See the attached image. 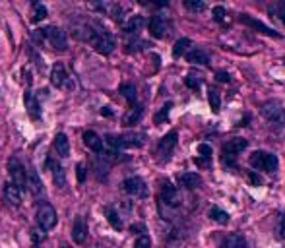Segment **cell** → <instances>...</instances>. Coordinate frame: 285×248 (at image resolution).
Listing matches in <instances>:
<instances>
[{
  "label": "cell",
  "mask_w": 285,
  "mask_h": 248,
  "mask_svg": "<svg viewBox=\"0 0 285 248\" xmlns=\"http://www.w3.org/2000/svg\"><path fill=\"white\" fill-rule=\"evenodd\" d=\"M76 175H78L80 182H84V180H86V167H84V165H78V167H76Z\"/></svg>",
  "instance_id": "41"
},
{
  "label": "cell",
  "mask_w": 285,
  "mask_h": 248,
  "mask_svg": "<svg viewBox=\"0 0 285 248\" xmlns=\"http://www.w3.org/2000/svg\"><path fill=\"white\" fill-rule=\"evenodd\" d=\"M179 184L192 190V188H198L202 184V177L198 173H182V175H179Z\"/></svg>",
  "instance_id": "22"
},
{
  "label": "cell",
  "mask_w": 285,
  "mask_h": 248,
  "mask_svg": "<svg viewBox=\"0 0 285 248\" xmlns=\"http://www.w3.org/2000/svg\"><path fill=\"white\" fill-rule=\"evenodd\" d=\"M276 233H277V239H279V240L285 239V213H279V215H277V229H276Z\"/></svg>",
  "instance_id": "36"
},
{
  "label": "cell",
  "mask_w": 285,
  "mask_h": 248,
  "mask_svg": "<svg viewBox=\"0 0 285 248\" xmlns=\"http://www.w3.org/2000/svg\"><path fill=\"white\" fill-rule=\"evenodd\" d=\"M144 26H146L144 16H132V18L126 22V26H124V33H126V35H138Z\"/></svg>",
  "instance_id": "20"
},
{
  "label": "cell",
  "mask_w": 285,
  "mask_h": 248,
  "mask_svg": "<svg viewBox=\"0 0 285 248\" xmlns=\"http://www.w3.org/2000/svg\"><path fill=\"white\" fill-rule=\"evenodd\" d=\"M142 115H144V109L142 107H132L128 113L124 115V118H122V122L126 124V126H134V124L140 122V118H142Z\"/></svg>",
  "instance_id": "25"
},
{
  "label": "cell",
  "mask_w": 285,
  "mask_h": 248,
  "mask_svg": "<svg viewBox=\"0 0 285 248\" xmlns=\"http://www.w3.org/2000/svg\"><path fill=\"white\" fill-rule=\"evenodd\" d=\"M45 165H47V169H49V171L52 173L54 186H56V188H64V186H66V173H64V169L61 167V163H59V161H54V159H51V157H47Z\"/></svg>",
  "instance_id": "13"
},
{
  "label": "cell",
  "mask_w": 285,
  "mask_h": 248,
  "mask_svg": "<svg viewBox=\"0 0 285 248\" xmlns=\"http://www.w3.org/2000/svg\"><path fill=\"white\" fill-rule=\"evenodd\" d=\"M4 198L12 205H20L22 204V190L12 184V182H8V184H4Z\"/></svg>",
  "instance_id": "23"
},
{
  "label": "cell",
  "mask_w": 285,
  "mask_h": 248,
  "mask_svg": "<svg viewBox=\"0 0 285 248\" xmlns=\"http://www.w3.org/2000/svg\"><path fill=\"white\" fill-rule=\"evenodd\" d=\"M244 24V26H249V27H252V29H256L258 33H264V35H268V37H276V39H279V33L277 31H274L272 27H268V26H264L262 22H258V19H254L252 16H249V14H242L241 18H239Z\"/></svg>",
  "instance_id": "14"
},
{
  "label": "cell",
  "mask_w": 285,
  "mask_h": 248,
  "mask_svg": "<svg viewBox=\"0 0 285 248\" xmlns=\"http://www.w3.org/2000/svg\"><path fill=\"white\" fill-rule=\"evenodd\" d=\"M146 134L142 132H126L122 136H117V142H119V150L124 148H142L146 143Z\"/></svg>",
  "instance_id": "12"
},
{
  "label": "cell",
  "mask_w": 285,
  "mask_h": 248,
  "mask_svg": "<svg viewBox=\"0 0 285 248\" xmlns=\"http://www.w3.org/2000/svg\"><path fill=\"white\" fill-rule=\"evenodd\" d=\"M177 142H179V134L171 130V132L163 136L159 143H157V150H156V155H157V161L159 163H165V161H169V157L173 155L175 148H177Z\"/></svg>",
  "instance_id": "6"
},
{
  "label": "cell",
  "mask_w": 285,
  "mask_h": 248,
  "mask_svg": "<svg viewBox=\"0 0 285 248\" xmlns=\"http://www.w3.org/2000/svg\"><path fill=\"white\" fill-rule=\"evenodd\" d=\"M260 113H262V116H264L268 122L274 124V126H285V109L277 99L264 101V103L260 105Z\"/></svg>",
  "instance_id": "4"
},
{
  "label": "cell",
  "mask_w": 285,
  "mask_h": 248,
  "mask_svg": "<svg viewBox=\"0 0 285 248\" xmlns=\"http://www.w3.org/2000/svg\"><path fill=\"white\" fill-rule=\"evenodd\" d=\"M246 148H249V140H244V138H233V140L225 142L221 146V163L225 167H235L239 153H242Z\"/></svg>",
  "instance_id": "2"
},
{
  "label": "cell",
  "mask_w": 285,
  "mask_h": 248,
  "mask_svg": "<svg viewBox=\"0 0 285 248\" xmlns=\"http://www.w3.org/2000/svg\"><path fill=\"white\" fill-rule=\"evenodd\" d=\"M184 84H186L190 89H198L200 86H202V74H194V72H190L188 76L184 78Z\"/></svg>",
  "instance_id": "33"
},
{
  "label": "cell",
  "mask_w": 285,
  "mask_h": 248,
  "mask_svg": "<svg viewBox=\"0 0 285 248\" xmlns=\"http://www.w3.org/2000/svg\"><path fill=\"white\" fill-rule=\"evenodd\" d=\"M26 107H27V113L31 118L35 120H39L41 118V109H39V103H37V97H31V93H27L26 95Z\"/></svg>",
  "instance_id": "26"
},
{
  "label": "cell",
  "mask_w": 285,
  "mask_h": 248,
  "mask_svg": "<svg viewBox=\"0 0 285 248\" xmlns=\"http://www.w3.org/2000/svg\"><path fill=\"white\" fill-rule=\"evenodd\" d=\"M134 248H151V239L147 235H140L134 242Z\"/></svg>",
  "instance_id": "37"
},
{
  "label": "cell",
  "mask_w": 285,
  "mask_h": 248,
  "mask_svg": "<svg viewBox=\"0 0 285 248\" xmlns=\"http://www.w3.org/2000/svg\"><path fill=\"white\" fill-rule=\"evenodd\" d=\"M8 171H10V177H12V184L17 186L20 190H22V188H26L27 173H26L24 163L17 159V157H12V159L8 161Z\"/></svg>",
  "instance_id": "10"
},
{
  "label": "cell",
  "mask_w": 285,
  "mask_h": 248,
  "mask_svg": "<svg viewBox=\"0 0 285 248\" xmlns=\"http://www.w3.org/2000/svg\"><path fill=\"white\" fill-rule=\"evenodd\" d=\"M210 217H212L216 223H219V225H227L229 219H231V217H229V213L223 212L221 208H212V210H210Z\"/></svg>",
  "instance_id": "28"
},
{
  "label": "cell",
  "mask_w": 285,
  "mask_h": 248,
  "mask_svg": "<svg viewBox=\"0 0 285 248\" xmlns=\"http://www.w3.org/2000/svg\"><path fill=\"white\" fill-rule=\"evenodd\" d=\"M87 41L93 45V49L97 53L105 54V56L111 54L112 51H115V47H117L115 37H112L107 29H103V27H99V26H89V39H87Z\"/></svg>",
  "instance_id": "1"
},
{
  "label": "cell",
  "mask_w": 285,
  "mask_h": 248,
  "mask_svg": "<svg viewBox=\"0 0 285 248\" xmlns=\"http://www.w3.org/2000/svg\"><path fill=\"white\" fill-rule=\"evenodd\" d=\"M212 16H214V19H216V22H223L225 16H227V12H225L223 6H216V8L212 10Z\"/></svg>",
  "instance_id": "39"
},
{
  "label": "cell",
  "mask_w": 285,
  "mask_h": 248,
  "mask_svg": "<svg viewBox=\"0 0 285 248\" xmlns=\"http://www.w3.org/2000/svg\"><path fill=\"white\" fill-rule=\"evenodd\" d=\"M249 163H251L252 169L264 171V173H276L277 167H279L277 155L268 153V151H254L251 157H249Z\"/></svg>",
  "instance_id": "3"
},
{
  "label": "cell",
  "mask_w": 285,
  "mask_h": 248,
  "mask_svg": "<svg viewBox=\"0 0 285 248\" xmlns=\"http://www.w3.org/2000/svg\"><path fill=\"white\" fill-rule=\"evenodd\" d=\"M249 178H251V182H252L254 186H262V184H264V180H262V177H260V175H256L254 171H251V173H249Z\"/></svg>",
  "instance_id": "40"
},
{
  "label": "cell",
  "mask_w": 285,
  "mask_h": 248,
  "mask_svg": "<svg viewBox=\"0 0 285 248\" xmlns=\"http://www.w3.org/2000/svg\"><path fill=\"white\" fill-rule=\"evenodd\" d=\"M207 101H210L212 111H214V113H219V109H221V95H219L217 89H210V91H207Z\"/></svg>",
  "instance_id": "31"
},
{
  "label": "cell",
  "mask_w": 285,
  "mask_h": 248,
  "mask_svg": "<svg viewBox=\"0 0 285 248\" xmlns=\"http://www.w3.org/2000/svg\"><path fill=\"white\" fill-rule=\"evenodd\" d=\"M221 248H246V240L239 233H231L223 239Z\"/></svg>",
  "instance_id": "24"
},
{
  "label": "cell",
  "mask_w": 285,
  "mask_h": 248,
  "mask_svg": "<svg viewBox=\"0 0 285 248\" xmlns=\"http://www.w3.org/2000/svg\"><path fill=\"white\" fill-rule=\"evenodd\" d=\"M87 239V223L84 217H76L74 227H72V240L76 244H84Z\"/></svg>",
  "instance_id": "17"
},
{
  "label": "cell",
  "mask_w": 285,
  "mask_h": 248,
  "mask_svg": "<svg viewBox=\"0 0 285 248\" xmlns=\"http://www.w3.org/2000/svg\"><path fill=\"white\" fill-rule=\"evenodd\" d=\"M194 163H196L198 167H207L212 161H210V159H202V157H194Z\"/></svg>",
  "instance_id": "44"
},
{
  "label": "cell",
  "mask_w": 285,
  "mask_h": 248,
  "mask_svg": "<svg viewBox=\"0 0 285 248\" xmlns=\"http://www.w3.org/2000/svg\"><path fill=\"white\" fill-rule=\"evenodd\" d=\"M184 8H188L190 12H204L206 10V2H202V0H184Z\"/></svg>",
  "instance_id": "35"
},
{
  "label": "cell",
  "mask_w": 285,
  "mask_h": 248,
  "mask_svg": "<svg viewBox=\"0 0 285 248\" xmlns=\"http://www.w3.org/2000/svg\"><path fill=\"white\" fill-rule=\"evenodd\" d=\"M37 223L43 231H51L54 225H56V212L49 202H43L39 204V210H37Z\"/></svg>",
  "instance_id": "8"
},
{
  "label": "cell",
  "mask_w": 285,
  "mask_h": 248,
  "mask_svg": "<svg viewBox=\"0 0 285 248\" xmlns=\"http://www.w3.org/2000/svg\"><path fill=\"white\" fill-rule=\"evenodd\" d=\"M190 45H192V41H190V39H186V37L179 39V41L175 43V47H173V56H175V58H179V56H182V54H186V51H188Z\"/></svg>",
  "instance_id": "30"
},
{
  "label": "cell",
  "mask_w": 285,
  "mask_h": 248,
  "mask_svg": "<svg viewBox=\"0 0 285 248\" xmlns=\"http://www.w3.org/2000/svg\"><path fill=\"white\" fill-rule=\"evenodd\" d=\"M47 8H45L43 4H35V10H33V16H31V22L33 24H39V22H43L47 18Z\"/></svg>",
  "instance_id": "34"
},
{
  "label": "cell",
  "mask_w": 285,
  "mask_h": 248,
  "mask_svg": "<svg viewBox=\"0 0 285 248\" xmlns=\"http://www.w3.org/2000/svg\"><path fill=\"white\" fill-rule=\"evenodd\" d=\"M29 186V190H31V196L33 198H43L45 196V186L43 182H41V178H39V173L35 171V169H31L29 173H27V184Z\"/></svg>",
  "instance_id": "16"
},
{
  "label": "cell",
  "mask_w": 285,
  "mask_h": 248,
  "mask_svg": "<svg viewBox=\"0 0 285 248\" xmlns=\"http://www.w3.org/2000/svg\"><path fill=\"white\" fill-rule=\"evenodd\" d=\"M216 78L219 81H229L231 80V76H229V74H227V72H217L216 74Z\"/></svg>",
  "instance_id": "43"
},
{
  "label": "cell",
  "mask_w": 285,
  "mask_h": 248,
  "mask_svg": "<svg viewBox=\"0 0 285 248\" xmlns=\"http://www.w3.org/2000/svg\"><path fill=\"white\" fill-rule=\"evenodd\" d=\"M159 200H161V205L165 208H171V210H177V208H181V192L177 190V186H173L169 180H165L163 186H161V196H159Z\"/></svg>",
  "instance_id": "7"
},
{
  "label": "cell",
  "mask_w": 285,
  "mask_h": 248,
  "mask_svg": "<svg viewBox=\"0 0 285 248\" xmlns=\"http://www.w3.org/2000/svg\"><path fill=\"white\" fill-rule=\"evenodd\" d=\"M105 215H107V221L111 223L112 229L122 231V227H124V225H122V221H121V215L115 212L112 208H107V210H105Z\"/></svg>",
  "instance_id": "29"
},
{
  "label": "cell",
  "mask_w": 285,
  "mask_h": 248,
  "mask_svg": "<svg viewBox=\"0 0 285 248\" xmlns=\"http://www.w3.org/2000/svg\"><path fill=\"white\" fill-rule=\"evenodd\" d=\"M54 150L61 157H70V142L66 134H56L54 136Z\"/></svg>",
  "instance_id": "21"
},
{
  "label": "cell",
  "mask_w": 285,
  "mask_h": 248,
  "mask_svg": "<svg viewBox=\"0 0 285 248\" xmlns=\"http://www.w3.org/2000/svg\"><path fill=\"white\" fill-rule=\"evenodd\" d=\"M149 33L156 37V39H165L167 35V29H169V24H167V19L163 16H154V18L149 19Z\"/></svg>",
  "instance_id": "15"
},
{
  "label": "cell",
  "mask_w": 285,
  "mask_h": 248,
  "mask_svg": "<svg viewBox=\"0 0 285 248\" xmlns=\"http://www.w3.org/2000/svg\"><path fill=\"white\" fill-rule=\"evenodd\" d=\"M35 37L37 39H47L56 51H66L68 49V39H66V33L62 31L61 27L49 26L45 27V29H37Z\"/></svg>",
  "instance_id": "5"
},
{
  "label": "cell",
  "mask_w": 285,
  "mask_h": 248,
  "mask_svg": "<svg viewBox=\"0 0 285 248\" xmlns=\"http://www.w3.org/2000/svg\"><path fill=\"white\" fill-rule=\"evenodd\" d=\"M61 248H70V246H68V244H64V246H61Z\"/></svg>",
  "instance_id": "47"
},
{
  "label": "cell",
  "mask_w": 285,
  "mask_h": 248,
  "mask_svg": "<svg viewBox=\"0 0 285 248\" xmlns=\"http://www.w3.org/2000/svg\"><path fill=\"white\" fill-rule=\"evenodd\" d=\"M101 115H103V116H112V111H109V107H103Z\"/></svg>",
  "instance_id": "46"
},
{
  "label": "cell",
  "mask_w": 285,
  "mask_h": 248,
  "mask_svg": "<svg viewBox=\"0 0 285 248\" xmlns=\"http://www.w3.org/2000/svg\"><path fill=\"white\" fill-rule=\"evenodd\" d=\"M186 60L190 64H200V66H207L210 64V54L204 49H192L190 53H186Z\"/></svg>",
  "instance_id": "19"
},
{
  "label": "cell",
  "mask_w": 285,
  "mask_h": 248,
  "mask_svg": "<svg viewBox=\"0 0 285 248\" xmlns=\"http://www.w3.org/2000/svg\"><path fill=\"white\" fill-rule=\"evenodd\" d=\"M279 18H281V22L285 24V4H281V8H279Z\"/></svg>",
  "instance_id": "45"
},
{
  "label": "cell",
  "mask_w": 285,
  "mask_h": 248,
  "mask_svg": "<svg viewBox=\"0 0 285 248\" xmlns=\"http://www.w3.org/2000/svg\"><path fill=\"white\" fill-rule=\"evenodd\" d=\"M84 143H86L93 153H97V155L103 153V140H101L93 130H86V132H84Z\"/></svg>",
  "instance_id": "18"
},
{
  "label": "cell",
  "mask_w": 285,
  "mask_h": 248,
  "mask_svg": "<svg viewBox=\"0 0 285 248\" xmlns=\"http://www.w3.org/2000/svg\"><path fill=\"white\" fill-rule=\"evenodd\" d=\"M122 190L130 196H136V198H146L147 196V184L144 178L140 177H130L122 182Z\"/></svg>",
  "instance_id": "11"
},
{
  "label": "cell",
  "mask_w": 285,
  "mask_h": 248,
  "mask_svg": "<svg viewBox=\"0 0 285 248\" xmlns=\"http://www.w3.org/2000/svg\"><path fill=\"white\" fill-rule=\"evenodd\" d=\"M171 109H173V103H171V101H169V103H165V105L161 107V111H159V113L154 116V122H156V124H163L165 120L169 118V111H171Z\"/></svg>",
  "instance_id": "32"
},
{
  "label": "cell",
  "mask_w": 285,
  "mask_h": 248,
  "mask_svg": "<svg viewBox=\"0 0 285 248\" xmlns=\"http://www.w3.org/2000/svg\"><path fill=\"white\" fill-rule=\"evenodd\" d=\"M130 231H132V233H136V235H146V227H144V225H132V227H130Z\"/></svg>",
  "instance_id": "42"
},
{
  "label": "cell",
  "mask_w": 285,
  "mask_h": 248,
  "mask_svg": "<svg viewBox=\"0 0 285 248\" xmlns=\"http://www.w3.org/2000/svg\"><path fill=\"white\" fill-rule=\"evenodd\" d=\"M198 153L202 159H210L212 161V148L207 146V143H200L198 146Z\"/></svg>",
  "instance_id": "38"
},
{
  "label": "cell",
  "mask_w": 285,
  "mask_h": 248,
  "mask_svg": "<svg viewBox=\"0 0 285 248\" xmlns=\"http://www.w3.org/2000/svg\"><path fill=\"white\" fill-rule=\"evenodd\" d=\"M121 93L124 95V99L128 101L132 107H136V103H138V93H136V88L132 86V84H124V86H121Z\"/></svg>",
  "instance_id": "27"
},
{
  "label": "cell",
  "mask_w": 285,
  "mask_h": 248,
  "mask_svg": "<svg viewBox=\"0 0 285 248\" xmlns=\"http://www.w3.org/2000/svg\"><path fill=\"white\" fill-rule=\"evenodd\" d=\"M51 84L54 88L59 89H72L74 88V84L70 80V74L66 70V66L62 64V62H56L54 66H52V72H51Z\"/></svg>",
  "instance_id": "9"
}]
</instances>
